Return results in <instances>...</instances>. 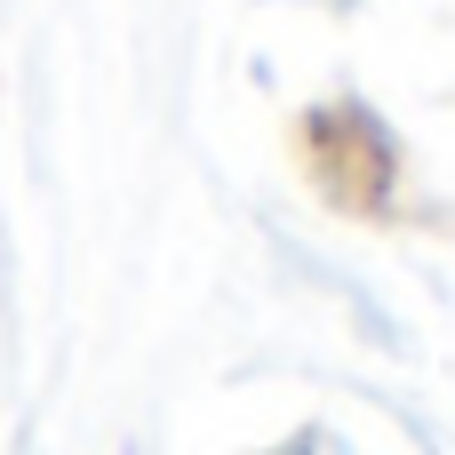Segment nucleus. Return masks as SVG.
<instances>
[{
  "label": "nucleus",
  "mask_w": 455,
  "mask_h": 455,
  "mask_svg": "<svg viewBox=\"0 0 455 455\" xmlns=\"http://www.w3.org/2000/svg\"><path fill=\"white\" fill-rule=\"evenodd\" d=\"M280 455H336V448H328L320 432H304V440H288V448H280Z\"/></svg>",
  "instance_id": "f257e3e1"
}]
</instances>
